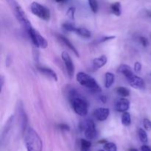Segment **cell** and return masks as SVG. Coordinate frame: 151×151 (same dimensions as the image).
<instances>
[{"instance_id": "d6986e66", "label": "cell", "mask_w": 151, "mask_h": 151, "mask_svg": "<svg viewBox=\"0 0 151 151\" xmlns=\"http://www.w3.org/2000/svg\"><path fill=\"white\" fill-rule=\"evenodd\" d=\"M111 10L112 13L116 16H119L122 14V7H121V4L119 1L113 3L111 4Z\"/></svg>"}, {"instance_id": "3957f363", "label": "cell", "mask_w": 151, "mask_h": 151, "mask_svg": "<svg viewBox=\"0 0 151 151\" xmlns=\"http://www.w3.org/2000/svg\"><path fill=\"white\" fill-rule=\"evenodd\" d=\"M76 80L79 84L88 88L90 91L94 93H99L102 91L101 88L97 81L85 72H80L77 74Z\"/></svg>"}, {"instance_id": "f35d334b", "label": "cell", "mask_w": 151, "mask_h": 151, "mask_svg": "<svg viewBox=\"0 0 151 151\" xmlns=\"http://www.w3.org/2000/svg\"><path fill=\"white\" fill-rule=\"evenodd\" d=\"M129 151H139V150H137V149H135V148H131L129 150Z\"/></svg>"}, {"instance_id": "1f68e13d", "label": "cell", "mask_w": 151, "mask_h": 151, "mask_svg": "<svg viewBox=\"0 0 151 151\" xmlns=\"http://www.w3.org/2000/svg\"><path fill=\"white\" fill-rule=\"evenodd\" d=\"M115 38H116V37H115V36H105V37H103V38H102L101 39H100V43L106 42V41H110V40L114 39Z\"/></svg>"}, {"instance_id": "9a60e30c", "label": "cell", "mask_w": 151, "mask_h": 151, "mask_svg": "<svg viewBox=\"0 0 151 151\" xmlns=\"http://www.w3.org/2000/svg\"><path fill=\"white\" fill-rule=\"evenodd\" d=\"M117 72L123 75L128 80L134 75V73L132 69H131V68L126 64H121L118 67Z\"/></svg>"}, {"instance_id": "4dcf8cb0", "label": "cell", "mask_w": 151, "mask_h": 151, "mask_svg": "<svg viewBox=\"0 0 151 151\" xmlns=\"http://www.w3.org/2000/svg\"><path fill=\"white\" fill-rule=\"evenodd\" d=\"M142 70V64L139 63V62H136L134 63V71L137 73L141 72Z\"/></svg>"}, {"instance_id": "52a82bcc", "label": "cell", "mask_w": 151, "mask_h": 151, "mask_svg": "<svg viewBox=\"0 0 151 151\" xmlns=\"http://www.w3.org/2000/svg\"><path fill=\"white\" fill-rule=\"evenodd\" d=\"M27 32L30 38L32 44L37 48L46 49L48 47V42L46 40V38L44 36H42L39 33V32L36 30L33 27H32L28 31H27Z\"/></svg>"}, {"instance_id": "74e56055", "label": "cell", "mask_w": 151, "mask_h": 151, "mask_svg": "<svg viewBox=\"0 0 151 151\" xmlns=\"http://www.w3.org/2000/svg\"><path fill=\"white\" fill-rule=\"evenodd\" d=\"M55 1L56 2L63 3V2H65V1H67V0H55Z\"/></svg>"}, {"instance_id": "d6a6232c", "label": "cell", "mask_w": 151, "mask_h": 151, "mask_svg": "<svg viewBox=\"0 0 151 151\" xmlns=\"http://www.w3.org/2000/svg\"><path fill=\"white\" fill-rule=\"evenodd\" d=\"M141 150L142 151H151V149L150 147H148L147 145H142L141 147Z\"/></svg>"}, {"instance_id": "d590c367", "label": "cell", "mask_w": 151, "mask_h": 151, "mask_svg": "<svg viewBox=\"0 0 151 151\" xmlns=\"http://www.w3.org/2000/svg\"><path fill=\"white\" fill-rule=\"evenodd\" d=\"M81 151H91V149L88 148V147H81Z\"/></svg>"}, {"instance_id": "9c48e42d", "label": "cell", "mask_w": 151, "mask_h": 151, "mask_svg": "<svg viewBox=\"0 0 151 151\" xmlns=\"http://www.w3.org/2000/svg\"><path fill=\"white\" fill-rule=\"evenodd\" d=\"M61 58L66 66L68 75L69 78H72L75 74V66L70 55L66 52H63L61 53Z\"/></svg>"}, {"instance_id": "83f0119b", "label": "cell", "mask_w": 151, "mask_h": 151, "mask_svg": "<svg viewBox=\"0 0 151 151\" xmlns=\"http://www.w3.org/2000/svg\"><path fill=\"white\" fill-rule=\"evenodd\" d=\"M81 146L83 147H88L91 148V142L88 139H81Z\"/></svg>"}, {"instance_id": "30bf717a", "label": "cell", "mask_w": 151, "mask_h": 151, "mask_svg": "<svg viewBox=\"0 0 151 151\" xmlns=\"http://www.w3.org/2000/svg\"><path fill=\"white\" fill-rule=\"evenodd\" d=\"M115 110L118 112L124 113L128 111L130 108V101L125 97H121L117 99L114 103Z\"/></svg>"}, {"instance_id": "8d00e7d4", "label": "cell", "mask_w": 151, "mask_h": 151, "mask_svg": "<svg viewBox=\"0 0 151 151\" xmlns=\"http://www.w3.org/2000/svg\"><path fill=\"white\" fill-rule=\"evenodd\" d=\"M98 143H100V144H106V143H107V141L105 139H102L100 141H99Z\"/></svg>"}, {"instance_id": "f1b7e54d", "label": "cell", "mask_w": 151, "mask_h": 151, "mask_svg": "<svg viewBox=\"0 0 151 151\" xmlns=\"http://www.w3.org/2000/svg\"><path fill=\"white\" fill-rule=\"evenodd\" d=\"M139 41L140 44H141L144 47H147V46H148L149 44L148 39H147V38H145V37L140 36L139 38Z\"/></svg>"}, {"instance_id": "ffe728a7", "label": "cell", "mask_w": 151, "mask_h": 151, "mask_svg": "<svg viewBox=\"0 0 151 151\" xmlns=\"http://www.w3.org/2000/svg\"><path fill=\"white\" fill-rule=\"evenodd\" d=\"M116 92L118 95L122 97H127L130 95V91L127 88L123 86H119L116 88Z\"/></svg>"}, {"instance_id": "484cf974", "label": "cell", "mask_w": 151, "mask_h": 151, "mask_svg": "<svg viewBox=\"0 0 151 151\" xmlns=\"http://www.w3.org/2000/svg\"><path fill=\"white\" fill-rule=\"evenodd\" d=\"M143 125L146 131H151V121L147 118H145L143 119Z\"/></svg>"}, {"instance_id": "44dd1931", "label": "cell", "mask_w": 151, "mask_h": 151, "mask_svg": "<svg viewBox=\"0 0 151 151\" xmlns=\"http://www.w3.org/2000/svg\"><path fill=\"white\" fill-rule=\"evenodd\" d=\"M122 124L125 126H129L131 124V116L128 112H124L122 115Z\"/></svg>"}, {"instance_id": "cb8c5ba5", "label": "cell", "mask_w": 151, "mask_h": 151, "mask_svg": "<svg viewBox=\"0 0 151 151\" xmlns=\"http://www.w3.org/2000/svg\"><path fill=\"white\" fill-rule=\"evenodd\" d=\"M62 27L65 29V30L68 31V32H75V29H76V27L74 26L72 24L69 23V22H64V23L62 24Z\"/></svg>"}, {"instance_id": "8fae6325", "label": "cell", "mask_w": 151, "mask_h": 151, "mask_svg": "<svg viewBox=\"0 0 151 151\" xmlns=\"http://www.w3.org/2000/svg\"><path fill=\"white\" fill-rule=\"evenodd\" d=\"M128 83L130 86L136 89L139 90H144L145 88V82L144 80L140 77L134 75V76L131 77V78L128 79Z\"/></svg>"}, {"instance_id": "5bb4252c", "label": "cell", "mask_w": 151, "mask_h": 151, "mask_svg": "<svg viewBox=\"0 0 151 151\" xmlns=\"http://www.w3.org/2000/svg\"><path fill=\"white\" fill-rule=\"evenodd\" d=\"M38 70L41 73L44 74V75L47 76L48 78H51L53 81H58V75L54 70L48 67H44V66H38Z\"/></svg>"}, {"instance_id": "ac0fdd59", "label": "cell", "mask_w": 151, "mask_h": 151, "mask_svg": "<svg viewBox=\"0 0 151 151\" xmlns=\"http://www.w3.org/2000/svg\"><path fill=\"white\" fill-rule=\"evenodd\" d=\"M75 32L83 38H90L91 37V31L85 27H77Z\"/></svg>"}, {"instance_id": "603a6c76", "label": "cell", "mask_w": 151, "mask_h": 151, "mask_svg": "<svg viewBox=\"0 0 151 151\" xmlns=\"http://www.w3.org/2000/svg\"><path fill=\"white\" fill-rule=\"evenodd\" d=\"M88 2L91 11L94 13H97L99 10V4L97 0H88Z\"/></svg>"}, {"instance_id": "7c38bea8", "label": "cell", "mask_w": 151, "mask_h": 151, "mask_svg": "<svg viewBox=\"0 0 151 151\" xmlns=\"http://www.w3.org/2000/svg\"><path fill=\"white\" fill-rule=\"evenodd\" d=\"M110 114V110L108 108H98L93 112V116L97 120L103 122L106 120Z\"/></svg>"}, {"instance_id": "ba28073f", "label": "cell", "mask_w": 151, "mask_h": 151, "mask_svg": "<svg viewBox=\"0 0 151 151\" xmlns=\"http://www.w3.org/2000/svg\"><path fill=\"white\" fill-rule=\"evenodd\" d=\"M18 108V115L19 116V119H20L21 123V128H22V132L25 133L27 130V127L28 124V118L27 115L26 111L24 110V107L22 103V101L18 102L17 104Z\"/></svg>"}, {"instance_id": "2e32d148", "label": "cell", "mask_w": 151, "mask_h": 151, "mask_svg": "<svg viewBox=\"0 0 151 151\" xmlns=\"http://www.w3.org/2000/svg\"><path fill=\"white\" fill-rule=\"evenodd\" d=\"M108 58L106 55H101L94 58L92 61L93 68L95 69H99L103 67L107 63Z\"/></svg>"}, {"instance_id": "7a4b0ae2", "label": "cell", "mask_w": 151, "mask_h": 151, "mask_svg": "<svg viewBox=\"0 0 151 151\" xmlns=\"http://www.w3.org/2000/svg\"><path fill=\"white\" fill-rule=\"evenodd\" d=\"M24 141L27 151H42V140L33 128H28L26 130Z\"/></svg>"}, {"instance_id": "8992f818", "label": "cell", "mask_w": 151, "mask_h": 151, "mask_svg": "<svg viewBox=\"0 0 151 151\" xmlns=\"http://www.w3.org/2000/svg\"><path fill=\"white\" fill-rule=\"evenodd\" d=\"M30 10L32 14L42 20L48 22L50 19L51 14H50V10L40 3L36 2V1L32 2V4H30Z\"/></svg>"}, {"instance_id": "60d3db41", "label": "cell", "mask_w": 151, "mask_h": 151, "mask_svg": "<svg viewBox=\"0 0 151 151\" xmlns=\"http://www.w3.org/2000/svg\"><path fill=\"white\" fill-rule=\"evenodd\" d=\"M150 79H151V74H150Z\"/></svg>"}, {"instance_id": "4fadbf2b", "label": "cell", "mask_w": 151, "mask_h": 151, "mask_svg": "<svg viewBox=\"0 0 151 151\" xmlns=\"http://www.w3.org/2000/svg\"><path fill=\"white\" fill-rule=\"evenodd\" d=\"M58 39L60 40V41H61V42L63 43L66 47H68V48H69V50H70L71 51H72V52L77 56V57L80 58V54L79 52H78V50L75 48V47L73 45V44H72V43L67 38H66V37L63 36V35H59L58 36Z\"/></svg>"}, {"instance_id": "6da1fadb", "label": "cell", "mask_w": 151, "mask_h": 151, "mask_svg": "<svg viewBox=\"0 0 151 151\" xmlns=\"http://www.w3.org/2000/svg\"><path fill=\"white\" fill-rule=\"evenodd\" d=\"M69 98L72 109L77 114L81 116H86L88 114V105L85 98L82 97L75 88H70L68 91Z\"/></svg>"}, {"instance_id": "e0dca14e", "label": "cell", "mask_w": 151, "mask_h": 151, "mask_svg": "<svg viewBox=\"0 0 151 151\" xmlns=\"http://www.w3.org/2000/svg\"><path fill=\"white\" fill-rule=\"evenodd\" d=\"M115 81V76L111 72H106L105 74V81L104 85L105 87L107 88H109L113 86Z\"/></svg>"}, {"instance_id": "277c9868", "label": "cell", "mask_w": 151, "mask_h": 151, "mask_svg": "<svg viewBox=\"0 0 151 151\" xmlns=\"http://www.w3.org/2000/svg\"><path fill=\"white\" fill-rule=\"evenodd\" d=\"M10 4H11L12 7H13V13H14L16 19L19 21V22L22 25V27L25 29L26 32L29 30L32 26L29 20L28 19L25 12L22 8V7L19 6V4L18 3H16L15 1H13V0H12L11 2H10Z\"/></svg>"}, {"instance_id": "7402d4cb", "label": "cell", "mask_w": 151, "mask_h": 151, "mask_svg": "<svg viewBox=\"0 0 151 151\" xmlns=\"http://www.w3.org/2000/svg\"><path fill=\"white\" fill-rule=\"evenodd\" d=\"M138 135L139 137L140 141L144 144H146L148 142V137H147V132L142 128H140L138 131Z\"/></svg>"}, {"instance_id": "4316f807", "label": "cell", "mask_w": 151, "mask_h": 151, "mask_svg": "<svg viewBox=\"0 0 151 151\" xmlns=\"http://www.w3.org/2000/svg\"><path fill=\"white\" fill-rule=\"evenodd\" d=\"M75 8L74 7H71L68 9L66 12V16L71 19H75Z\"/></svg>"}, {"instance_id": "e575fe53", "label": "cell", "mask_w": 151, "mask_h": 151, "mask_svg": "<svg viewBox=\"0 0 151 151\" xmlns=\"http://www.w3.org/2000/svg\"><path fill=\"white\" fill-rule=\"evenodd\" d=\"M4 77L1 75V89H2L3 85H4Z\"/></svg>"}, {"instance_id": "5b68a950", "label": "cell", "mask_w": 151, "mask_h": 151, "mask_svg": "<svg viewBox=\"0 0 151 151\" xmlns=\"http://www.w3.org/2000/svg\"><path fill=\"white\" fill-rule=\"evenodd\" d=\"M79 128L81 131H84L85 137L87 139H94L98 136V133H97V129H96L95 124L91 119H87L83 120L82 122H80Z\"/></svg>"}, {"instance_id": "d4e9b609", "label": "cell", "mask_w": 151, "mask_h": 151, "mask_svg": "<svg viewBox=\"0 0 151 151\" xmlns=\"http://www.w3.org/2000/svg\"><path fill=\"white\" fill-rule=\"evenodd\" d=\"M104 149L106 151H117L116 145L113 142H107L104 145Z\"/></svg>"}, {"instance_id": "b9f144b4", "label": "cell", "mask_w": 151, "mask_h": 151, "mask_svg": "<svg viewBox=\"0 0 151 151\" xmlns=\"http://www.w3.org/2000/svg\"><path fill=\"white\" fill-rule=\"evenodd\" d=\"M150 17H151V14H150Z\"/></svg>"}, {"instance_id": "f546056e", "label": "cell", "mask_w": 151, "mask_h": 151, "mask_svg": "<svg viewBox=\"0 0 151 151\" xmlns=\"http://www.w3.org/2000/svg\"><path fill=\"white\" fill-rule=\"evenodd\" d=\"M58 128H59V129L61 130V131H70V127H69L67 124H64V123L59 124Z\"/></svg>"}, {"instance_id": "836d02e7", "label": "cell", "mask_w": 151, "mask_h": 151, "mask_svg": "<svg viewBox=\"0 0 151 151\" xmlns=\"http://www.w3.org/2000/svg\"><path fill=\"white\" fill-rule=\"evenodd\" d=\"M100 98V100H101L103 103H106V102H107V97H106V96L103 95V96H101Z\"/></svg>"}, {"instance_id": "ab89813d", "label": "cell", "mask_w": 151, "mask_h": 151, "mask_svg": "<svg viewBox=\"0 0 151 151\" xmlns=\"http://www.w3.org/2000/svg\"><path fill=\"white\" fill-rule=\"evenodd\" d=\"M99 151H104V150H100Z\"/></svg>"}]
</instances>
